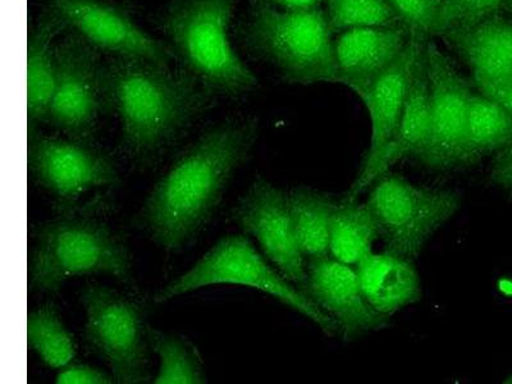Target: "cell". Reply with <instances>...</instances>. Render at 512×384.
Here are the masks:
<instances>
[{
	"instance_id": "52a82bcc",
	"label": "cell",
	"mask_w": 512,
	"mask_h": 384,
	"mask_svg": "<svg viewBox=\"0 0 512 384\" xmlns=\"http://www.w3.org/2000/svg\"><path fill=\"white\" fill-rule=\"evenodd\" d=\"M459 192L416 186L386 173L373 184L367 201L386 250L415 259L428 240L461 207Z\"/></svg>"
},
{
	"instance_id": "44dd1931",
	"label": "cell",
	"mask_w": 512,
	"mask_h": 384,
	"mask_svg": "<svg viewBox=\"0 0 512 384\" xmlns=\"http://www.w3.org/2000/svg\"><path fill=\"white\" fill-rule=\"evenodd\" d=\"M297 242L306 262L329 256L335 200L323 192L296 187L288 194Z\"/></svg>"
},
{
	"instance_id": "9c48e42d",
	"label": "cell",
	"mask_w": 512,
	"mask_h": 384,
	"mask_svg": "<svg viewBox=\"0 0 512 384\" xmlns=\"http://www.w3.org/2000/svg\"><path fill=\"white\" fill-rule=\"evenodd\" d=\"M56 63L47 123L72 140L93 144L100 114L109 108L107 75L93 45L75 32L56 44Z\"/></svg>"
},
{
	"instance_id": "f1b7e54d",
	"label": "cell",
	"mask_w": 512,
	"mask_h": 384,
	"mask_svg": "<svg viewBox=\"0 0 512 384\" xmlns=\"http://www.w3.org/2000/svg\"><path fill=\"white\" fill-rule=\"evenodd\" d=\"M58 384H112L116 383L113 376H108L102 369L88 364H68L58 373Z\"/></svg>"
},
{
	"instance_id": "d6a6232c",
	"label": "cell",
	"mask_w": 512,
	"mask_h": 384,
	"mask_svg": "<svg viewBox=\"0 0 512 384\" xmlns=\"http://www.w3.org/2000/svg\"><path fill=\"white\" fill-rule=\"evenodd\" d=\"M502 11L506 12V15L512 18V0H504V8Z\"/></svg>"
},
{
	"instance_id": "7a4b0ae2",
	"label": "cell",
	"mask_w": 512,
	"mask_h": 384,
	"mask_svg": "<svg viewBox=\"0 0 512 384\" xmlns=\"http://www.w3.org/2000/svg\"><path fill=\"white\" fill-rule=\"evenodd\" d=\"M105 75L123 149L140 167L152 166L207 111L212 96L189 72L172 71L168 64L120 58Z\"/></svg>"
},
{
	"instance_id": "5bb4252c",
	"label": "cell",
	"mask_w": 512,
	"mask_h": 384,
	"mask_svg": "<svg viewBox=\"0 0 512 384\" xmlns=\"http://www.w3.org/2000/svg\"><path fill=\"white\" fill-rule=\"evenodd\" d=\"M304 292L335 322L344 341H354L390 324V318L368 303L356 267L332 256L306 262Z\"/></svg>"
},
{
	"instance_id": "603a6c76",
	"label": "cell",
	"mask_w": 512,
	"mask_h": 384,
	"mask_svg": "<svg viewBox=\"0 0 512 384\" xmlns=\"http://www.w3.org/2000/svg\"><path fill=\"white\" fill-rule=\"evenodd\" d=\"M379 237L376 219L368 204L358 200L337 203L329 239V256L349 265H358L373 253Z\"/></svg>"
},
{
	"instance_id": "d6986e66",
	"label": "cell",
	"mask_w": 512,
	"mask_h": 384,
	"mask_svg": "<svg viewBox=\"0 0 512 384\" xmlns=\"http://www.w3.org/2000/svg\"><path fill=\"white\" fill-rule=\"evenodd\" d=\"M361 290L368 303L384 317L419 303L422 285L413 259L392 251L372 253L356 265Z\"/></svg>"
},
{
	"instance_id": "6da1fadb",
	"label": "cell",
	"mask_w": 512,
	"mask_h": 384,
	"mask_svg": "<svg viewBox=\"0 0 512 384\" xmlns=\"http://www.w3.org/2000/svg\"><path fill=\"white\" fill-rule=\"evenodd\" d=\"M256 137L258 122L251 118L209 128L154 185L136 214V227L167 253L184 249L212 217Z\"/></svg>"
},
{
	"instance_id": "8992f818",
	"label": "cell",
	"mask_w": 512,
	"mask_h": 384,
	"mask_svg": "<svg viewBox=\"0 0 512 384\" xmlns=\"http://www.w3.org/2000/svg\"><path fill=\"white\" fill-rule=\"evenodd\" d=\"M219 285L262 291L312 320L324 335H337L335 322L301 288L292 286L282 273L273 269L248 237L242 235L223 237L189 271L159 290L154 301L164 304L200 288Z\"/></svg>"
},
{
	"instance_id": "836d02e7",
	"label": "cell",
	"mask_w": 512,
	"mask_h": 384,
	"mask_svg": "<svg viewBox=\"0 0 512 384\" xmlns=\"http://www.w3.org/2000/svg\"><path fill=\"white\" fill-rule=\"evenodd\" d=\"M506 383H512V374L509 378L506 379Z\"/></svg>"
},
{
	"instance_id": "d4e9b609",
	"label": "cell",
	"mask_w": 512,
	"mask_h": 384,
	"mask_svg": "<svg viewBox=\"0 0 512 384\" xmlns=\"http://www.w3.org/2000/svg\"><path fill=\"white\" fill-rule=\"evenodd\" d=\"M148 341L160 361L155 384L207 383L199 352L185 337L148 326Z\"/></svg>"
},
{
	"instance_id": "ba28073f",
	"label": "cell",
	"mask_w": 512,
	"mask_h": 384,
	"mask_svg": "<svg viewBox=\"0 0 512 384\" xmlns=\"http://www.w3.org/2000/svg\"><path fill=\"white\" fill-rule=\"evenodd\" d=\"M85 337L111 368L116 383H148V326L143 306L103 285L86 286L81 295Z\"/></svg>"
},
{
	"instance_id": "4fadbf2b",
	"label": "cell",
	"mask_w": 512,
	"mask_h": 384,
	"mask_svg": "<svg viewBox=\"0 0 512 384\" xmlns=\"http://www.w3.org/2000/svg\"><path fill=\"white\" fill-rule=\"evenodd\" d=\"M232 219L258 240L278 271L304 291L306 259L296 239L288 194L259 177L236 205Z\"/></svg>"
},
{
	"instance_id": "7402d4cb",
	"label": "cell",
	"mask_w": 512,
	"mask_h": 384,
	"mask_svg": "<svg viewBox=\"0 0 512 384\" xmlns=\"http://www.w3.org/2000/svg\"><path fill=\"white\" fill-rule=\"evenodd\" d=\"M512 145V114L483 94L470 98L464 167Z\"/></svg>"
},
{
	"instance_id": "7c38bea8",
	"label": "cell",
	"mask_w": 512,
	"mask_h": 384,
	"mask_svg": "<svg viewBox=\"0 0 512 384\" xmlns=\"http://www.w3.org/2000/svg\"><path fill=\"white\" fill-rule=\"evenodd\" d=\"M66 29L94 48L125 59L169 64L173 49L141 29L121 8L107 0H47Z\"/></svg>"
},
{
	"instance_id": "484cf974",
	"label": "cell",
	"mask_w": 512,
	"mask_h": 384,
	"mask_svg": "<svg viewBox=\"0 0 512 384\" xmlns=\"http://www.w3.org/2000/svg\"><path fill=\"white\" fill-rule=\"evenodd\" d=\"M326 16L333 34L361 27L405 25L388 0H324Z\"/></svg>"
},
{
	"instance_id": "e575fe53",
	"label": "cell",
	"mask_w": 512,
	"mask_h": 384,
	"mask_svg": "<svg viewBox=\"0 0 512 384\" xmlns=\"http://www.w3.org/2000/svg\"><path fill=\"white\" fill-rule=\"evenodd\" d=\"M433 2L436 3L438 6V3H440V0H433Z\"/></svg>"
},
{
	"instance_id": "1f68e13d",
	"label": "cell",
	"mask_w": 512,
	"mask_h": 384,
	"mask_svg": "<svg viewBox=\"0 0 512 384\" xmlns=\"http://www.w3.org/2000/svg\"><path fill=\"white\" fill-rule=\"evenodd\" d=\"M483 95L500 103L512 114V82L509 85L502 86V88L488 90Z\"/></svg>"
},
{
	"instance_id": "4316f807",
	"label": "cell",
	"mask_w": 512,
	"mask_h": 384,
	"mask_svg": "<svg viewBox=\"0 0 512 384\" xmlns=\"http://www.w3.org/2000/svg\"><path fill=\"white\" fill-rule=\"evenodd\" d=\"M504 8V0H440L431 35L447 36L473 29Z\"/></svg>"
},
{
	"instance_id": "4dcf8cb0",
	"label": "cell",
	"mask_w": 512,
	"mask_h": 384,
	"mask_svg": "<svg viewBox=\"0 0 512 384\" xmlns=\"http://www.w3.org/2000/svg\"><path fill=\"white\" fill-rule=\"evenodd\" d=\"M324 0H254L255 6H269L288 11H305L320 8Z\"/></svg>"
},
{
	"instance_id": "5b68a950",
	"label": "cell",
	"mask_w": 512,
	"mask_h": 384,
	"mask_svg": "<svg viewBox=\"0 0 512 384\" xmlns=\"http://www.w3.org/2000/svg\"><path fill=\"white\" fill-rule=\"evenodd\" d=\"M322 8L288 11L255 6L248 40L288 84H336L335 39Z\"/></svg>"
},
{
	"instance_id": "2e32d148",
	"label": "cell",
	"mask_w": 512,
	"mask_h": 384,
	"mask_svg": "<svg viewBox=\"0 0 512 384\" xmlns=\"http://www.w3.org/2000/svg\"><path fill=\"white\" fill-rule=\"evenodd\" d=\"M406 25L361 27L341 32L335 39L336 84L359 95L400 56L410 40Z\"/></svg>"
},
{
	"instance_id": "8fae6325",
	"label": "cell",
	"mask_w": 512,
	"mask_h": 384,
	"mask_svg": "<svg viewBox=\"0 0 512 384\" xmlns=\"http://www.w3.org/2000/svg\"><path fill=\"white\" fill-rule=\"evenodd\" d=\"M429 80V136L418 155L425 166L447 171L464 167L466 123L472 82L434 41L425 43Z\"/></svg>"
},
{
	"instance_id": "3957f363",
	"label": "cell",
	"mask_w": 512,
	"mask_h": 384,
	"mask_svg": "<svg viewBox=\"0 0 512 384\" xmlns=\"http://www.w3.org/2000/svg\"><path fill=\"white\" fill-rule=\"evenodd\" d=\"M29 262V285L58 292L71 278L104 274L131 285L132 258L111 226L75 212L59 214L35 227Z\"/></svg>"
},
{
	"instance_id": "30bf717a",
	"label": "cell",
	"mask_w": 512,
	"mask_h": 384,
	"mask_svg": "<svg viewBox=\"0 0 512 384\" xmlns=\"http://www.w3.org/2000/svg\"><path fill=\"white\" fill-rule=\"evenodd\" d=\"M27 167L35 181L54 196L59 214L75 212L82 195L121 184L111 157L93 144L29 131Z\"/></svg>"
},
{
	"instance_id": "277c9868",
	"label": "cell",
	"mask_w": 512,
	"mask_h": 384,
	"mask_svg": "<svg viewBox=\"0 0 512 384\" xmlns=\"http://www.w3.org/2000/svg\"><path fill=\"white\" fill-rule=\"evenodd\" d=\"M236 0H175L163 18L173 49L210 94L239 96L258 77L232 48L228 30Z\"/></svg>"
},
{
	"instance_id": "9a60e30c",
	"label": "cell",
	"mask_w": 512,
	"mask_h": 384,
	"mask_svg": "<svg viewBox=\"0 0 512 384\" xmlns=\"http://www.w3.org/2000/svg\"><path fill=\"white\" fill-rule=\"evenodd\" d=\"M427 39L423 41L416 57L408 99L395 131L378 152L367 155L363 168L360 169L358 177L352 182L342 200H358L360 194H363L378 178L386 175L397 162L409 155L418 157L427 145L429 136V80L427 54H425Z\"/></svg>"
},
{
	"instance_id": "ffe728a7",
	"label": "cell",
	"mask_w": 512,
	"mask_h": 384,
	"mask_svg": "<svg viewBox=\"0 0 512 384\" xmlns=\"http://www.w3.org/2000/svg\"><path fill=\"white\" fill-rule=\"evenodd\" d=\"M66 26L48 9L31 32L27 43V122L29 130L48 122L56 88V38Z\"/></svg>"
},
{
	"instance_id": "cb8c5ba5",
	"label": "cell",
	"mask_w": 512,
	"mask_h": 384,
	"mask_svg": "<svg viewBox=\"0 0 512 384\" xmlns=\"http://www.w3.org/2000/svg\"><path fill=\"white\" fill-rule=\"evenodd\" d=\"M27 345L50 369L67 367L77 354L72 333L52 303L41 305L27 315Z\"/></svg>"
},
{
	"instance_id": "ac0fdd59",
	"label": "cell",
	"mask_w": 512,
	"mask_h": 384,
	"mask_svg": "<svg viewBox=\"0 0 512 384\" xmlns=\"http://www.w3.org/2000/svg\"><path fill=\"white\" fill-rule=\"evenodd\" d=\"M427 38L411 32L408 45L395 62L358 95L367 108L372 128L367 155L378 152L395 131L408 99L416 57Z\"/></svg>"
},
{
	"instance_id": "83f0119b",
	"label": "cell",
	"mask_w": 512,
	"mask_h": 384,
	"mask_svg": "<svg viewBox=\"0 0 512 384\" xmlns=\"http://www.w3.org/2000/svg\"><path fill=\"white\" fill-rule=\"evenodd\" d=\"M411 32L431 35L437 4L433 0H388Z\"/></svg>"
},
{
	"instance_id": "f546056e",
	"label": "cell",
	"mask_w": 512,
	"mask_h": 384,
	"mask_svg": "<svg viewBox=\"0 0 512 384\" xmlns=\"http://www.w3.org/2000/svg\"><path fill=\"white\" fill-rule=\"evenodd\" d=\"M489 177L493 184L512 191V145L496 153Z\"/></svg>"
},
{
	"instance_id": "e0dca14e",
	"label": "cell",
	"mask_w": 512,
	"mask_h": 384,
	"mask_svg": "<svg viewBox=\"0 0 512 384\" xmlns=\"http://www.w3.org/2000/svg\"><path fill=\"white\" fill-rule=\"evenodd\" d=\"M473 73L480 94L512 82V18L502 13L443 39Z\"/></svg>"
}]
</instances>
